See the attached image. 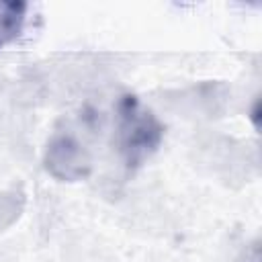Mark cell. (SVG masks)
<instances>
[{
	"label": "cell",
	"mask_w": 262,
	"mask_h": 262,
	"mask_svg": "<svg viewBox=\"0 0 262 262\" xmlns=\"http://www.w3.org/2000/svg\"><path fill=\"white\" fill-rule=\"evenodd\" d=\"M164 139L162 121L133 94H123L117 102V145L127 170L143 166Z\"/></svg>",
	"instance_id": "6da1fadb"
},
{
	"label": "cell",
	"mask_w": 262,
	"mask_h": 262,
	"mask_svg": "<svg viewBox=\"0 0 262 262\" xmlns=\"http://www.w3.org/2000/svg\"><path fill=\"white\" fill-rule=\"evenodd\" d=\"M43 166L49 176L61 182H78L90 176L92 172V158L84 143L68 133L57 131L49 137L45 151H43Z\"/></svg>",
	"instance_id": "7a4b0ae2"
},
{
	"label": "cell",
	"mask_w": 262,
	"mask_h": 262,
	"mask_svg": "<svg viewBox=\"0 0 262 262\" xmlns=\"http://www.w3.org/2000/svg\"><path fill=\"white\" fill-rule=\"evenodd\" d=\"M27 2L0 0V49L20 37L27 23Z\"/></svg>",
	"instance_id": "3957f363"
},
{
	"label": "cell",
	"mask_w": 262,
	"mask_h": 262,
	"mask_svg": "<svg viewBox=\"0 0 262 262\" xmlns=\"http://www.w3.org/2000/svg\"><path fill=\"white\" fill-rule=\"evenodd\" d=\"M27 205V194L20 188L0 190V231L8 229L18 221Z\"/></svg>",
	"instance_id": "277c9868"
}]
</instances>
